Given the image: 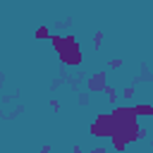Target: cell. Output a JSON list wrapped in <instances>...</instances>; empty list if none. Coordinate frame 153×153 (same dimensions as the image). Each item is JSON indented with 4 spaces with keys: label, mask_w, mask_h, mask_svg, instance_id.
<instances>
[{
    "label": "cell",
    "mask_w": 153,
    "mask_h": 153,
    "mask_svg": "<svg viewBox=\"0 0 153 153\" xmlns=\"http://www.w3.org/2000/svg\"><path fill=\"white\" fill-rule=\"evenodd\" d=\"M50 45H53V50L57 53V57H60V62L65 65V67H79L81 62H84V53H81V48H79V41H76V36L74 33H69V36H60V33H50Z\"/></svg>",
    "instance_id": "1"
},
{
    "label": "cell",
    "mask_w": 153,
    "mask_h": 153,
    "mask_svg": "<svg viewBox=\"0 0 153 153\" xmlns=\"http://www.w3.org/2000/svg\"><path fill=\"white\" fill-rule=\"evenodd\" d=\"M88 131H91L93 136H112V131H115L112 115H110V112H100V115H96V120L88 124Z\"/></svg>",
    "instance_id": "2"
},
{
    "label": "cell",
    "mask_w": 153,
    "mask_h": 153,
    "mask_svg": "<svg viewBox=\"0 0 153 153\" xmlns=\"http://www.w3.org/2000/svg\"><path fill=\"white\" fill-rule=\"evenodd\" d=\"M105 86H108V72H105V69L93 72V74L86 79V91H88V93H100Z\"/></svg>",
    "instance_id": "3"
},
{
    "label": "cell",
    "mask_w": 153,
    "mask_h": 153,
    "mask_svg": "<svg viewBox=\"0 0 153 153\" xmlns=\"http://www.w3.org/2000/svg\"><path fill=\"white\" fill-rule=\"evenodd\" d=\"M110 143H112L115 153H124V151H127V146H129V143H127L122 136H117V134H112V136H110Z\"/></svg>",
    "instance_id": "4"
},
{
    "label": "cell",
    "mask_w": 153,
    "mask_h": 153,
    "mask_svg": "<svg viewBox=\"0 0 153 153\" xmlns=\"http://www.w3.org/2000/svg\"><path fill=\"white\" fill-rule=\"evenodd\" d=\"M134 112H136V117L141 115V117H148V115H153V105L151 103H139V105H134Z\"/></svg>",
    "instance_id": "5"
},
{
    "label": "cell",
    "mask_w": 153,
    "mask_h": 153,
    "mask_svg": "<svg viewBox=\"0 0 153 153\" xmlns=\"http://www.w3.org/2000/svg\"><path fill=\"white\" fill-rule=\"evenodd\" d=\"M33 36H36L38 41H45V38H50V29H48V26H36Z\"/></svg>",
    "instance_id": "6"
},
{
    "label": "cell",
    "mask_w": 153,
    "mask_h": 153,
    "mask_svg": "<svg viewBox=\"0 0 153 153\" xmlns=\"http://www.w3.org/2000/svg\"><path fill=\"white\" fill-rule=\"evenodd\" d=\"M103 91L108 93V103H117V98H120V93H117V88H115V86H110V84H108V86H105Z\"/></svg>",
    "instance_id": "7"
},
{
    "label": "cell",
    "mask_w": 153,
    "mask_h": 153,
    "mask_svg": "<svg viewBox=\"0 0 153 153\" xmlns=\"http://www.w3.org/2000/svg\"><path fill=\"white\" fill-rule=\"evenodd\" d=\"M103 36H105V33H103V31H100V29H98V31H96V33H93V48H96V50H98V48H100V45H103Z\"/></svg>",
    "instance_id": "8"
},
{
    "label": "cell",
    "mask_w": 153,
    "mask_h": 153,
    "mask_svg": "<svg viewBox=\"0 0 153 153\" xmlns=\"http://www.w3.org/2000/svg\"><path fill=\"white\" fill-rule=\"evenodd\" d=\"M122 98H124V100H131V98H134V86H131V84L122 88Z\"/></svg>",
    "instance_id": "9"
},
{
    "label": "cell",
    "mask_w": 153,
    "mask_h": 153,
    "mask_svg": "<svg viewBox=\"0 0 153 153\" xmlns=\"http://www.w3.org/2000/svg\"><path fill=\"white\" fill-rule=\"evenodd\" d=\"M122 65H124V60H122V57H112V60L108 62V67H110V69H120Z\"/></svg>",
    "instance_id": "10"
},
{
    "label": "cell",
    "mask_w": 153,
    "mask_h": 153,
    "mask_svg": "<svg viewBox=\"0 0 153 153\" xmlns=\"http://www.w3.org/2000/svg\"><path fill=\"white\" fill-rule=\"evenodd\" d=\"M88 96H91V93H81V96H79V105H88Z\"/></svg>",
    "instance_id": "11"
},
{
    "label": "cell",
    "mask_w": 153,
    "mask_h": 153,
    "mask_svg": "<svg viewBox=\"0 0 153 153\" xmlns=\"http://www.w3.org/2000/svg\"><path fill=\"white\" fill-rule=\"evenodd\" d=\"M88 153H108V148H105V146H93Z\"/></svg>",
    "instance_id": "12"
},
{
    "label": "cell",
    "mask_w": 153,
    "mask_h": 153,
    "mask_svg": "<svg viewBox=\"0 0 153 153\" xmlns=\"http://www.w3.org/2000/svg\"><path fill=\"white\" fill-rule=\"evenodd\" d=\"M50 108H53V110H60V103H57L55 98H50Z\"/></svg>",
    "instance_id": "13"
},
{
    "label": "cell",
    "mask_w": 153,
    "mask_h": 153,
    "mask_svg": "<svg viewBox=\"0 0 153 153\" xmlns=\"http://www.w3.org/2000/svg\"><path fill=\"white\" fill-rule=\"evenodd\" d=\"M50 151H53V146H50V143H45V146H41V153H50Z\"/></svg>",
    "instance_id": "14"
},
{
    "label": "cell",
    "mask_w": 153,
    "mask_h": 153,
    "mask_svg": "<svg viewBox=\"0 0 153 153\" xmlns=\"http://www.w3.org/2000/svg\"><path fill=\"white\" fill-rule=\"evenodd\" d=\"M72 153H84V151H81V146H79V143H74V146H72Z\"/></svg>",
    "instance_id": "15"
},
{
    "label": "cell",
    "mask_w": 153,
    "mask_h": 153,
    "mask_svg": "<svg viewBox=\"0 0 153 153\" xmlns=\"http://www.w3.org/2000/svg\"><path fill=\"white\" fill-rule=\"evenodd\" d=\"M2 84H5V74L0 72V86H2Z\"/></svg>",
    "instance_id": "16"
}]
</instances>
